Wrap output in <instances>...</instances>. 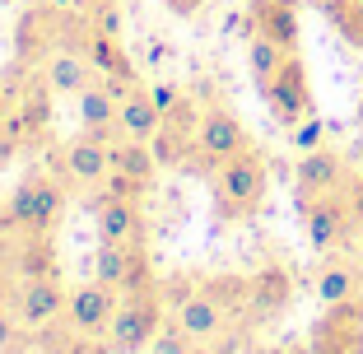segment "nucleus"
<instances>
[{"label": "nucleus", "mask_w": 363, "mask_h": 354, "mask_svg": "<svg viewBox=\"0 0 363 354\" xmlns=\"http://www.w3.org/2000/svg\"><path fill=\"white\" fill-rule=\"evenodd\" d=\"M298 215H303L308 243L317 247L321 257H326V252H340V247L354 238V228H359L345 192H326V196H312V201H298Z\"/></svg>", "instance_id": "4"}, {"label": "nucleus", "mask_w": 363, "mask_h": 354, "mask_svg": "<svg viewBox=\"0 0 363 354\" xmlns=\"http://www.w3.org/2000/svg\"><path fill=\"white\" fill-rule=\"evenodd\" d=\"M94 280L112 284L117 294H130L140 284H154L150 261L140 252V243H98L94 252Z\"/></svg>", "instance_id": "11"}, {"label": "nucleus", "mask_w": 363, "mask_h": 354, "mask_svg": "<svg viewBox=\"0 0 363 354\" xmlns=\"http://www.w3.org/2000/svg\"><path fill=\"white\" fill-rule=\"evenodd\" d=\"M284 56H289V52H284L279 43H270V38H261V33H247V65H252L257 84H266V79L275 75Z\"/></svg>", "instance_id": "25"}, {"label": "nucleus", "mask_w": 363, "mask_h": 354, "mask_svg": "<svg viewBox=\"0 0 363 354\" xmlns=\"http://www.w3.org/2000/svg\"><path fill=\"white\" fill-rule=\"evenodd\" d=\"M5 215H10L14 228L33 238H47L65 215V187L47 172H28L19 187L10 192V205H5Z\"/></svg>", "instance_id": "3"}, {"label": "nucleus", "mask_w": 363, "mask_h": 354, "mask_svg": "<svg viewBox=\"0 0 363 354\" xmlns=\"http://www.w3.org/2000/svg\"><path fill=\"white\" fill-rule=\"evenodd\" d=\"M312 350L317 354H363V299L331 303L312 326Z\"/></svg>", "instance_id": "9"}, {"label": "nucleus", "mask_w": 363, "mask_h": 354, "mask_svg": "<svg viewBox=\"0 0 363 354\" xmlns=\"http://www.w3.org/2000/svg\"><path fill=\"white\" fill-rule=\"evenodd\" d=\"M163 322H168V317H163L159 289H154V284H140V289L121 294L117 317H112V326H107L103 341L112 345V354H145Z\"/></svg>", "instance_id": "2"}, {"label": "nucleus", "mask_w": 363, "mask_h": 354, "mask_svg": "<svg viewBox=\"0 0 363 354\" xmlns=\"http://www.w3.org/2000/svg\"><path fill=\"white\" fill-rule=\"evenodd\" d=\"M79 23L94 33H107V38H121L126 33V14H121V0H79L75 5Z\"/></svg>", "instance_id": "24"}, {"label": "nucleus", "mask_w": 363, "mask_h": 354, "mask_svg": "<svg viewBox=\"0 0 363 354\" xmlns=\"http://www.w3.org/2000/svg\"><path fill=\"white\" fill-rule=\"evenodd\" d=\"M275 354H317V350H312V341H284Z\"/></svg>", "instance_id": "35"}, {"label": "nucleus", "mask_w": 363, "mask_h": 354, "mask_svg": "<svg viewBox=\"0 0 363 354\" xmlns=\"http://www.w3.org/2000/svg\"><path fill=\"white\" fill-rule=\"evenodd\" d=\"M14 121H19L23 145H38V140L52 131V89H47L43 75L33 79L28 89H19V98H14Z\"/></svg>", "instance_id": "20"}, {"label": "nucleus", "mask_w": 363, "mask_h": 354, "mask_svg": "<svg viewBox=\"0 0 363 354\" xmlns=\"http://www.w3.org/2000/svg\"><path fill=\"white\" fill-rule=\"evenodd\" d=\"M19 331H23V326H19V317H14V312H0V350H10Z\"/></svg>", "instance_id": "32"}, {"label": "nucleus", "mask_w": 363, "mask_h": 354, "mask_svg": "<svg viewBox=\"0 0 363 354\" xmlns=\"http://www.w3.org/2000/svg\"><path fill=\"white\" fill-rule=\"evenodd\" d=\"M172 317L182 322V331L191 336L196 345H210L228 322V303L219 299V289H196V294H186V299L177 303Z\"/></svg>", "instance_id": "15"}, {"label": "nucleus", "mask_w": 363, "mask_h": 354, "mask_svg": "<svg viewBox=\"0 0 363 354\" xmlns=\"http://www.w3.org/2000/svg\"><path fill=\"white\" fill-rule=\"evenodd\" d=\"M75 112H79V126L84 131H98V135H117V94L98 79L89 84L84 94L75 98Z\"/></svg>", "instance_id": "22"}, {"label": "nucleus", "mask_w": 363, "mask_h": 354, "mask_svg": "<svg viewBox=\"0 0 363 354\" xmlns=\"http://www.w3.org/2000/svg\"><path fill=\"white\" fill-rule=\"evenodd\" d=\"M117 303H121V294L112 289V284L84 280V284H75L70 299H65V322H70L75 336H107V326L117 317Z\"/></svg>", "instance_id": "8"}, {"label": "nucleus", "mask_w": 363, "mask_h": 354, "mask_svg": "<svg viewBox=\"0 0 363 354\" xmlns=\"http://www.w3.org/2000/svg\"><path fill=\"white\" fill-rule=\"evenodd\" d=\"M43 79H47V89H52V94L79 98L89 84H98V65L89 61L79 47L61 43V47H52V56H43Z\"/></svg>", "instance_id": "14"}, {"label": "nucleus", "mask_w": 363, "mask_h": 354, "mask_svg": "<svg viewBox=\"0 0 363 354\" xmlns=\"http://www.w3.org/2000/svg\"><path fill=\"white\" fill-rule=\"evenodd\" d=\"M266 187H270V163L257 145H247L242 154L214 163L210 168V196H214V215L224 224H242L261 210L266 201Z\"/></svg>", "instance_id": "1"}, {"label": "nucleus", "mask_w": 363, "mask_h": 354, "mask_svg": "<svg viewBox=\"0 0 363 354\" xmlns=\"http://www.w3.org/2000/svg\"><path fill=\"white\" fill-rule=\"evenodd\" d=\"M350 182V168L335 150L317 145V150H303L298 168H294V187H298V201H312V196H326V192H345Z\"/></svg>", "instance_id": "13"}, {"label": "nucleus", "mask_w": 363, "mask_h": 354, "mask_svg": "<svg viewBox=\"0 0 363 354\" xmlns=\"http://www.w3.org/2000/svg\"><path fill=\"white\" fill-rule=\"evenodd\" d=\"M65 354H112V345H107L103 336H70Z\"/></svg>", "instance_id": "30"}, {"label": "nucleus", "mask_w": 363, "mask_h": 354, "mask_svg": "<svg viewBox=\"0 0 363 354\" xmlns=\"http://www.w3.org/2000/svg\"><path fill=\"white\" fill-rule=\"evenodd\" d=\"M159 172V159L145 140H126V135H112V172H107V192L117 196H140L145 187L154 182Z\"/></svg>", "instance_id": "12"}, {"label": "nucleus", "mask_w": 363, "mask_h": 354, "mask_svg": "<svg viewBox=\"0 0 363 354\" xmlns=\"http://www.w3.org/2000/svg\"><path fill=\"white\" fill-rule=\"evenodd\" d=\"M98 243H145V215H140V196H117L107 192L98 201Z\"/></svg>", "instance_id": "16"}, {"label": "nucleus", "mask_w": 363, "mask_h": 354, "mask_svg": "<svg viewBox=\"0 0 363 354\" xmlns=\"http://www.w3.org/2000/svg\"><path fill=\"white\" fill-rule=\"evenodd\" d=\"M261 94H266V108L284 126H298L303 117H312V75H308V65H303V56L289 52L279 61V70L261 84Z\"/></svg>", "instance_id": "5"}, {"label": "nucleus", "mask_w": 363, "mask_h": 354, "mask_svg": "<svg viewBox=\"0 0 363 354\" xmlns=\"http://www.w3.org/2000/svg\"><path fill=\"white\" fill-rule=\"evenodd\" d=\"M19 150H23V140H19V121H14V103L0 98V168H5Z\"/></svg>", "instance_id": "27"}, {"label": "nucleus", "mask_w": 363, "mask_h": 354, "mask_svg": "<svg viewBox=\"0 0 363 354\" xmlns=\"http://www.w3.org/2000/svg\"><path fill=\"white\" fill-rule=\"evenodd\" d=\"M359 289H363V270L354 266V261H345V257H335V252H326V261H321V270H317V299L331 308V303L359 299Z\"/></svg>", "instance_id": "21"}, {"label": "nucleus", "mask_w": 363, "mask_h": 354, "mask_svg": "<svg viewBox=\"0 0 363 354\" xmlns=\"http://www.w3.org/2000/svg\"><path fill=\"white\" fill-rule=\"evenodd\" d=\"M14 299H19V294H14L10 275H5V270H0V312H14Z\"/></svg>", "instance_id": "34"}, {"label": "nucleus", "mask_w": 363, "mask_h": 354, "mask_svg": "<svg viewBox=\"0 0 363 354\" xmlns=\"http://www.w3.org/2000/svg\"><path fill=\"white\" fill-rule=\"evenodd\" d=\"M317 10L354 52H363V0H317Z\"/></svg>", "instance_id": "23"}, {"label": "nucleus", "mask_w": 363, "mask_h": 354, "mask_svg": "<svg viewBox=\"0 0 363 354\" xmlns=\"http://www.w3.org/2000/svg\"><path fill=\"white\" fill-rule=\"evenodd\" d=\"M359 121H363V98H359Z\"/></svg>", "instance_id": "38"}, {"label": "nucleus", "mask_w": 363, "mask_h": 354, "mask_svg": "<svg viewBox=\"0 0 363 354\" xmlns=\"http://www.w3.org/2000/svg\"><path fill=\"white\" fill-rule=\"evenodd\" d=\"M150 98H154V108H159L163 117H168V112L177 108V103H182V98H186V94H182L177 84H168V79H163V84H150Z\"/></svg>", "instance_id": "29"}, {"label": "nucleus", "mask_w": 363, "mask_h": 354, "mask_svg": "<svg viewBox=\"0 0 363 354\" xmlns=\"http://www.w3.org/2000/svg\"><path fill=\"white\" fill-rule=\"evenodd\" d=\"M321 135H326V126H321L317 117H303L298 126H294V150H317Z\"/></svg>", "instance_id": "28"}, {"label": "nucleus", "mask_w": 363, "mask_h": 354, "mask_svg": "<svg viewBox=\"0 0 363 354\" xmlns=\"http://www.w3.org/2000/svg\"><path fill=\"white\" fill-rule=\"evenodd\" d=\"M247 145H252V135H247V126L238 121V112H228L224 103H210V108L201 112V126H196V159H201L205 168L242 154Z\"/></svg>", "instance_id": "7"}, {"label": "nucleus", "mask_w": 363, "mask_h": 354, "mask_svg": "<svg viewBox=\"0 0 363 354\" xmlns=\"http://www.w3.org/2000/svg\"><path fill=\"white\" fill-rule=\"evenodd\" d=\"M289 299H294V270L279 266V261L261 266L257 275H252V284H247V303H252V312H261V317H279V312L289 308Z\"/></svg>", "instance_id": "19"}, {"label": "nucleus", "mask_w": 363, "mask_h": 354, "mask_svg": "<svg viewBox=\"0 0 363 354\" xmlns=\"http://www.w3.org/2000/svg\"><path fill=\"white\" fill-rule=\"evenodd\" d=\"M345 196H350V210H354V224L363 228V172L359 177H350V182H345Z\"/></svg>", "instance_id": "31"}, {"label": "nucleus", "mask_w": 363, "mask_h": 354, "mask_svg": "<svg viewBox=\"0 0 363 354\" xmlns=\"http://www.w3.org/2000/svg\"><path fill=\"white\" fill-rule=\"evenodd\" d=\"M247 28L279 43L284 52H298V0H252Z\"/></svg>", "instance_id": "18"}, {"label": "nucleus", "mask_w": 363, "mask_h": 354, "mask_svg": "<svg viewBox=\"0 0 363 354\" xmlns=\"http://www.w3.org/2000/svg\"><path fill=\"white\" fill-rule=\"evenodd\" d=\"M145 354H196V341L182 331L177 317H168V322L159 326V336L150 341V350H145Z\"/></svg>", "instance_id": "26"}, {"label": "nucleus", "mask_w": 363, "mask_h": 354, "mask_svg": "<svg viewBox=\"0 0 363 354\" xmlns=\"http://www.w3.org/2000/svg\"><path fill=\"white\" fill-rule=\"evenodd\" d=\"M61 168L75 187H103L107 172H112V135H98V131H79L70 145L61 150Z\"/></svg>", "instance_id": "10"}, {"label": "nucleus", "mask_w": 363, "mask_h": 354, "mask_svg": "<svg viewBox=\"0 0 363 354\" xmlns=\"http://www.w3.org/2000/svg\"><path fill=\"white\" fill-rule=\"evenodd\" d=\"M159 131H163V112L154 108L150 84H130V89H121V94H117V135L145 140V145H150Z\"/></svg>", "instance_id": "17"}, {"label": "nucleus", "mask_w": 363, "mask_h": 354, "mask_svg": "<svg viewBox=\"0 0 363 354\" xmlns=\"http://www.w3.org/2000/svg\"><path fill=\"white\" fill-rule=\"evenodd\" d=\"M172 14H182V19H191V14H201L205 10V0H163Z\"/></svg>", "instance_id": "33"}, {"label": "nucleus", "mask_w": 363, "mask_h": 354, "mask_svg": "<svg viewBox=\"0 0 363 354\" xmlns=\"http://www.w3.org/2000/svg\"><path fill=\"white\" fill-rule=\"evenodd\" d=\"M65 299H70V289L61 284V275H56L52 266L33 270V275L19 284L14 317H19L23 331H47L52 322H61V317H65Z\"/></svg>", "instance_id": "6"}, {"label": "nucleus", "mask_w": 363, "mask_h": 354, "mask_svg": "<svg viewBox=\"0 0 363 354\" xmlns=\"http://www.w3.org/2000/svg\"><path fill=\"white\" fill-rule=\"evenodd\" d=\"M23 5H52V0H23Z\"/></svg>", "instance_id": "37"}, {"label": "nucleus", "mask_w": 363, "mask_h": 354, "mask_svg": "<svg viewBox=\"0 0 363 354\" xmlns=\"http://www.w3.org/2000/svg\"><path fill=\"white\" fill-rule=\"evenodd\" d=\"M75 5H79V0H52V10H61V14H70Z\"/></svg>", "instance_id": "36"}]
</instances>
